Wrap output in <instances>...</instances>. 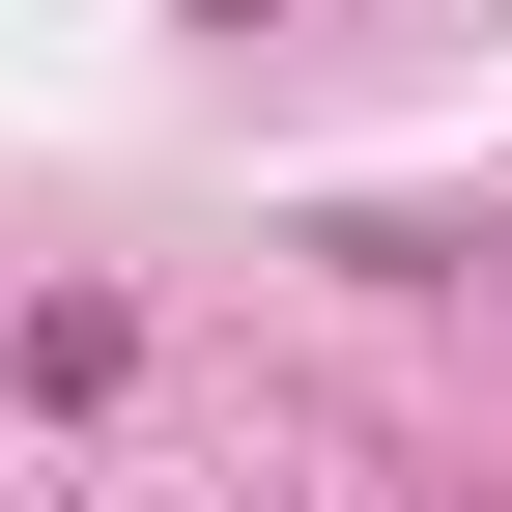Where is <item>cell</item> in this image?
Listing matches in <instances>:
<instances>
[]
</instances>
